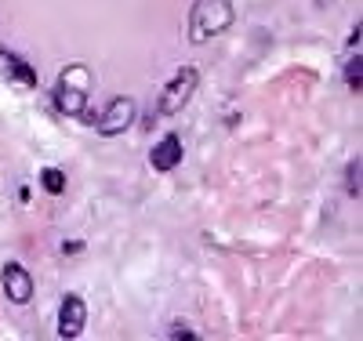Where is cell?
Segmentation results:
<instances>
[{
  "instance_id": "cell-8",
  "label": "cell",
  "mask_w": 363,
  "mask_h": 341,
  "mask_svg": "<svg viewBox=\"0 0 363 341\" xmlns=\"http://www.w3.org/2000/svg\"><path fill=\"white\" fill-rule=\"evenodd\" d=\"M0 62H4V69H8L18 84H26V87H37V69L29 66V62H22L15 51H8L4 44H0Z\"/></svg>"
},
{
  "instance_id": "cell-6",
  "label": "cell",
  "mask_w": 363,
  "mask_h": 341,
  "mask_svg": "<svg viewBox=\"0 0 363 341\" xmlns=\"http://www.w3.org/2000/svg\"><path fill=\"white\" fill-rule=\"evenodd\" d=\"M0 280H4V294H8V301H15V305H29V298H33V276L26 272V265L8 262Z\"/></svg>"
},
{
  "instance_id": "cell-4",
  "label": "cell",
  "mask_w": 363,
  "mask_h": 341,
  "mask_svg": "<svg viewBox=\"0 0 363 341\" xmlns=\"http://www.w3.org/2000/svg\"><path fill=\"white\" fill-rule=\"evenodd\" d=\"M135 116H138V102H135L131 95H116V99L106 106V113L99 116V135H102V138L124 135L131 123H135Z\"/></svg>"
},
{
  "instance_id": "cell-3",
  "label": "cell",
  "mask_w": 363,
  "mask_h": 341,
  "mask_svg": "<svg viewBox=\"0 0 363 341\" xmlns=\"http://www.w3.org/2000/svg\"><path fill=\"white\" fill-rule=\"evenodd\" d=\"M196 84H200V73H196V66H182V69L171 77V84L160 91L157 113H160V116H174V113H182V109L189 106V99L196 95Z\"/></svg>"
},
{
  "instance_id": "cell-11",
  "label": "cell",
  "mask_w": 363,
  "mask_h": 341,
  "mask_svg": "<svg viewBox=\"0 0 363 341\" xmlns=\"http://www.w3.org/2000/svg\"><path fill=\"white\" fill-rule=\"evenodd\" d=\"M359 178H363V164H359V157H356V160H349V167H345V193L356 196V200H359Z\"/></svg>"
},
{
  "instance_id": "cell-1",
  "label": "cell",
  "mask_w": 363,
  "mask_h": 341,
  "mask_svg": "<svg viewBox=\"0 0 363 341\" xmlns=\"http://www.w3.org/2000/svg\"><path fill=\"white\" fill-rule=\"evenodd\" d=\"M91 87H95V77L84 62H69L62 66L55 80V109L62 116H87V102H91Z\"/></svg>"
},
{
  "instance_id": "cell-13",
  "label": "cell",
  "mask_w": 363,
  "mask_h": 341,
  "mask_svg": "<svg viewBox=\"0 0 363 341\" xmlns=\"http://www.w3.org/2000/svg\"><path fill=\"white\" fill-rule=\"evenodd\" d=\"M359 33H363V29H359V22H356V29L349 33V47H359Z\"/></svg>"
},
{
  "instance_id": "cell-10",
  "label": "cell",
  "mask_w": 363,
  "mask_h": 341,
  "mask_svg": "<svg viewBox=\"0 0 363 341\" xmlns=\"http://www.w3.org/2000/svg\"><path fill=\"white\" fill-rule=\"evenodd\" d=\"M345 84L359 95V87H363V58H359V51H356V58L345 62Z\"/></svg>"
},
{
  "instance_id": "cell-7",
  "label": "cell",
  "mask_w": 363,
  "mask_h": 341,
  "mask_svg": "<svg viewBox=\"0 0 363 341\" xmlns=\"http://www.w3.org/2000/svg\"><path fill=\"white\" fill-rule=\"evenodd\" d=\"M182 164V138L178 135H164L153 152H149V167L153 171H174Z\"/></svg>"
},
{
  "instance_id": "cell-2",
  "label": "cell",
  "mask_w": 363,
  "mask_h": 341,
  "mask_svg": "<svg viewBox=\"0 0 363 341\" xmlns=\"http://www.w3.org/2000/svg\"><path fill=\"white\" fill-rule=\"evenodd\" d=\"M233 18H236L233 0H196L193 11H189V40L207 44V40L222 37L233 26Z\"/></svg>"
},
{
  "instance_id": "cell-9",
  "label": "cell",
  "mask_w": 363,
  "mask_h": 341,
  "mask_svg": "<svg viewBox=\"0 0 363 341\" xmlns=\"http://www.w3.org/2000/svg\"><path fill=\"white\" fill-rule=\"evenodd\" d=\"M40 185H44L51 196H62L66 193V174L58 171V167H48V171H40Z\"/></svg>"
},
{
  "instance_id": "cell-12",
  "label": "cell",
  "mask_w": 363,
  "mask_h": 341,
  "mask_svg": "<svg viewBox=\"0 0 363 341\" xmlns=\"http://www.w3.org/2000/svg\"><path fill=\"white\" fill-rule=\"evenodd\" d=\"M164 337H186V341H193V337H196V330H189V327L174 323V327H167V330H164Z\"/></svg>"
},
{
  "instance_id": "cell-5",
  "label": "cell",
  "mask_w": 363,
  "mask_h": 341,
  "mask_svg": "<svg viewBox=\"0 0 363 341\" xmlns=\"http://www.w3.org/2000/svg\"><path fill=\"white\" fill-rule=\"evenodd\" d=\"M87 323V305L80 294H66L58 305V337H80Z\"/></svg>"
}]
</instances>
